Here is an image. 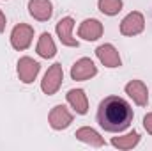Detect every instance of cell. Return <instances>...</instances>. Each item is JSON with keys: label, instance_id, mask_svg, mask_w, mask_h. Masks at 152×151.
Listing matches in <instances>:
<instances>
[{"label": "cell", "instance_id": "6da1fadb", "mask_svg": "<svg viewBox=\"0 0 152 151\" xmlns=\"http://www.w3.org/2000/svg\"><path fill=\"white\" fill-rule=\"evenodd\" d=\"M133 121L131 105L118 96H108L99 103L97 109V123L106 132H124Z\"/></svg>", "mask_w": 152, "mask_h": 151}, {"label": "cell", "instance_id": "7a4b0ae2", "mask_svg": "<svg viewBox=\"0 0 152 151\" xmlns=\"http://www.w3.org/2000/svg\"><path fill=\"white\" fill-rule=\"evenodd\" d=\"M69 101L76 107V110L80 114H85L87 109H85V100H83V91H71L69 93Z\"/></svg>", "mask_w": 152, "mask_h": 151}, {"label": "cell", "instance_id": "3957f363", "mask_svg": "<svg viewBox=\"0 0 152 151\" xmlns=\"http://www.w3.org/2000/svg\"><path fill=\"white\" fill-rule=\"evenodd\" d=\"M78 139L85 141V142H92L94 146H101L103 144V141L99 139V135L96 132H92V130H80L78 132Z\"/></svg>", "mask_w": 152, "mask_h": 151}, {"label": "cell", "instance_id": "277c9868", "mask_svg": "<svg viewBox=\"0 0 152 151\" xmlns=\"http://www.w3.org/2000/svg\"><path fill=\"white\" fill-rule=\"evenodd\" d=\"M71 27H73V20L71 18H66V20H62L58 23V34H60V38L64 39L67 44H75V41L69 39V29Z\"/></svg>", "mask_w": 152, "mask_h": 151}, {"label": "cell", "instance_id": "5b68a950", "mask_svg": "<svg viewBox=\"0 0 152 151\" xmlns=\"http://www.w3.org/2000/svg\"><path fill=\"white\" fill-rule=\"evenodd\" d=\"M138 142V133H129L124 141L122 139H113V144L115 146H118V148H131V146H134Z\"/></svg>", "mask_w": 152, "mask_h": 151}, {"label": "cell", "instance_id": "8992f818", "mask_svg": "<svg viewBox=\"0 0 152 151\" xmlns=\"http://www.w3.org/2000/svg\"><path fill=\"white\" fill-rule=\"evenodd\" d=\"M120 7V0H101V9L108 14H113Z\"/></svg>", "mask_w": 152, "mask_h": 151}, {"label": "cell", "instance_id": "52a82bcc", "mask_svg": "<svg viewBox=\"0 0 152 151\" xmlns=\"http://www.w3.org/2000/svg\"><path fill=\"white\" fill-rule=\"evenodd\" d=\"M145 128L149 130L152 133V115H149V117H145Z\"/></svg>", "mask_w": 152, "mask_h": 151}]
</instances>
